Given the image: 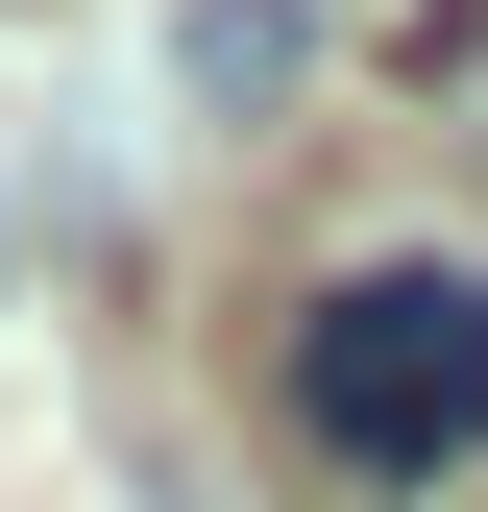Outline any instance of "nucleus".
Segmentation results:
<instances>
[{
	"instance_id": "f257e3e1",
	"label": "nucleus",
	"mask_w": 488,
	"mask_h": 512,
	"mask_svg": "<svg viewBox=\"0 0 488 512\" xmlns=\"http://www.w3.org/2000/svg\"><path fill=\"white\" fill-rule=\"evenodd\" d=\"M293 439L342 488H464L488 464V244H391L293 317Z\"/></svg>"
},
{
	"instance_id": "f03ea898",
	"label": "nucleus",
	"mask_w": 488,
	"mask_h": 512,
	"mask_svg": "<svg viewBox=\"0 0 488 512\" xmlns=\"http://www.w3.org/2000/svg\"><path fill=\"white\" fill-rule=\"evenodd\" d=\"M293 74H318V25H293V0H171V98H196V122H269Z\"/></svg>"
}]
</instances>
